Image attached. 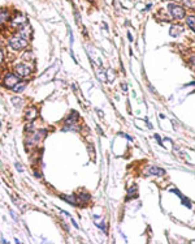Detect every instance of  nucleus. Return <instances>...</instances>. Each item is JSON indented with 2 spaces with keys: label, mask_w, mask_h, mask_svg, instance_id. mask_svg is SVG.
<instances>
[{
  "label": "nucleus",
  "mask_w": 195,
  "mask_h": 244,
  "mask_svg": "<svg viewBox=\"0 0 195 244\" xmlns=\"http://www.w3.org/2000/svg\"><path fill=\"white\" fill-rule=\"evenodd\" d=\"M30 31H29V28L25 25V28H22L20 30L18 34H16L15 37H13L12 39L9 41V46L12 47L13 50H16V51H18V50H22L27 46V37H29Z\"/></svg>",
  "instance_id": "obj_1"
},
{
  "label": "nucleus",
  "mask_w": 195,
  "mask_h": 244,
  "mask_svg": "<svg viewBox=\"0 0 195 244\" xmlns=\"http://www.w3.org/2000/svg\"><path fill=\"white\" fill-rule=\"evenodd\" d=\"M46 136H47V129H39V131H35L34 133H31L29 137H27L26 145H29V146L39 145V142H40L42 140H44Z\"/></svg>",
  "instance_id": "obj_2"
},
{
  "label": "nucleus",
  "mask_w": 195,
  "mask_h": 244,
  "mask_svg": "<svg viewBox=\"0 0 195 244\" xmlns=\"http://www.w3.org/2000/svg\"><path fill=\"white\" fill-rule=\"evenodd\" d=\"M168 12L171 14L172 19H174V20L183 19L186 14L185 8H182V7L178 5V4H174V3H171V4L168 5Z\"/></svg>",
  "instance_id": "obj_3"
},
{
  "label": "nucleus",
  "mask_w": 195,
  "mask_h": 244,
  "mask_svg": "<svg viewBox=\"0 0 195 244\" xmlns=\"http://www.w3.org/2000/svg\"><path fill=\"white\" fill-rule=\"evenodd\" d=\"M77 121H78V112L77 111H72V114H70L65 119V121H64V131H68V129H72V131L73 129H78V128H76Z\"/></svg>",
  "instance_id": "obj_4"
},
{
  "label": "nucleus",
  "mask_w": 195,
  "mask_h": 244,
  "mask_svg": "<svg viewBox=\"0 0 195 244\" xmlns=\"http://www.w3.org/2000/svg\"><path fill=\"white\" fill-rule=\"evenodd\" d=\"M18 82H20V77L17 76L16 73H7L5 77H4V81H3V84H4L5 88L13 89L16 86V84H18Z\"/></svg>",
  "instance_id": "obj_5"
},
{
  "label": "nucleus",
  "mask_w": 195,
  "mask_h": 244,
  "mask_svg": "<svg viewBox=\"0 0 195 244\" xmlns=\"http://www.w3.org/2000/svg\"><path fill=\"white\" fill-rule=\"evenodd\" d=\"M15 72L18 77H29L31 74V68L25 63H21V64H17L15 67Z\"/></svg>",
  "instance_id": "obj_6"
},
{
  "label": "nucleus",
  "mask_w": 195,
  "mask_h": 244,
  "mask_svg": "<svg viewBox=\"0 0 195 244\" xmlns=\"http://www.w3.org/2000/svg\"><path fill=\"white\" fill-rule=\"evenodd\" d=\"M182 31H185V29H183L182 25H178V24H174L171 26V30H169V34L172 35V37H178V35L182 34Z\"/></svg>",
  "instance_id": "obj_7"
},
{
  "label": "nucleus",
  "mask_w": 195,
  "mask_h": 244,
  "mask_svg": "<svg viewBox=\"0 0 195 244\" xmlns=\"http://www.w3.org/2000/svg\"><path fill=\"white\" fill-rule=\"evenodd\" d=\"M147 175H154V176H164L165 175V170L156 167V166H151L147 170Z\"/></svg>",
  "instance_id": "obj_8"
},
{
  "label": "nucleus",
  "mask_w": 195,
  "mask_h": 244,
  "mask_svg": "<svg viewBox=\"0 0 195 244\" xmlns=\"http://www.w3.org/2000/svg\"><path fill=\"white\" fill-rule=\"evenodd\" d=\"M138 197V188L137 185H133L127 189V195H126V201H130V200H134Z\"/></svg>",
  "instance_id": "obj_9"
},
{
  "label": "nucleus",
  "mask_w": 195,
  "mask_h": 244,
  "mask_svg": "<svg viewBox=\"0 0 195 244\" xmlns=\"http://www.w3.org/2000/svg\"><path fill=\"white\" fill-rule=\"evenodd\" d=\"M94 223L96 225L100 230H103V232H105V234H107V226H105V222H104L103 218L98 217V215H94Z\"/></svg>",
  "instance_id": "obj_10"
},
{
  "label": "nucleus",
  "mask_w": 195,
  "mask_h": 244,
  "mask_svg": "<svg viewBox=\"0 0 195 244\" xmlns=\"http://www.w3.org/2000/svg\"><path fill=\"white\" fill-rule=\"evenodd\" d=\"M77 197V201H78V205H83V204L88 202V201L91 200V196L88 195V193H79Z\"/></svg>",
  "instance_id": "obj_11"
},
{
  "label": "nucleus",
  "mask_w": 195,
  "mask_h": 244,
  "mask_svg": "<svg viewBox=\"0 0 195 244\" xmlns=\"http://www.w3.org/2000/svg\"><path fill=\"white\" fill-rule=\"evenodd\" d=\"M25 24H26V19H25L24 16H21V14H20V17H16V19H13L12 22H10V25H12V26H15V28L22 26V25H25Z\"/></svg>",
  "instance_id": "obj_12"
},
{
  "label": "nucleus",
  "mask_w": 195,
  "mask_h": 244,
  "mask_svg": "<svg viewBox=\"0 0 195 244\" xmlns=\"http://www.w3.org/2000/svg\"><path fill=\"white\" fill-rule=\"evenodd\" d=\"M37 115H38L37 109H35V107H30V109L26 111V119L29 121H33L35 118H37Z\"/></svg>",
  "instance_id": "obj_13"
},
{
  "label": "nucleus",
  "mask_w": 195,
  "mask_h": 244,
  "mask_svg": "<svg viewBox=\"0 0 195 244\" xmlns=\"http://www.w3.org/2000/svg\"><path fill=\"white\" fill-rule=\"evenodd\" d=\"M64 201H66V202L72 204L73 206H77L78 205V201H77V197L76 196H66V195H61L60 196Z\"/></svg>",
  "instance_id": "obj_14"
},
{
  "label": "nucleus",
  "mask_w": 195,
  "mask_h": 244,
  "mask_svg": "<svg viewBox=\"0 0 195 244\" xmlns=\"http://www.w3.org/2000/svg\"><path fill=\"white\" fill-rule=\"evenodd\" d=\"M9 19V12L8 10H0V26L3 24H5Z\"/></svg>",
  "instance_id": "obj_15"
},
{
  "label": "nucleus",
  "mask_w": 195,
  "mask_h": 244,
  "mask_svg": "<svg viewBox=\"0 0 195 244\" xmlns=\"http://www.w3.org/2000/svg\"><path fill=\"white\" fill-rule=\"evenodd\" d=\"M26 81H20L18 84H16V86L13 88V92H16V93H21L24 90L25 88H26Z\"/></svg>",
  "instance_id": "obj_16"
},
{
  "label": "nucleus",
  "mask_w": 195,
  "mask_h": 244,
  "mask_svg": "<svg viewBox=\"0 0 195 244\" xmlns=\"http://www.w3.org/2000/svg\"><path fill=\"white\" fill-rule=\"evenodd\" d=\"M186 24L190 26V29L195 33V16H189L186 19Z\"/></svg>",
  "instance_id": "obj_17"
},
{
  "label": "nucleus",
  "mask_w": 195,
  "mask_h": 244,
  "mask_svg": "<svg viewBox=\"0 0 195 244\" xmlns=\"http://www.w3.org/2000/svg\"><path fill=\"white\" fill-rule=\"evenodd\" d=\"M182 3L185 4V7L191 9H195V0H182Z\"/></svg>",
  "instance_id": "obj_18"
},
{
  "label": "nucleus",
  "mask_w": 195,
  "mask_h": 244,
  "mask_svg": "<svg viewBox=\"0 0 195 244\" xmlns=\"http://www.w3.org/2000/svg\"><path fill=\"white\" fill-rule=\"evenodd\" d=\"M12 103L15 106H21L24 103V100L21 99V98H17V97H13V98H12Z\"/></svg>",
  "instance_id": "obj_19"
},
{
  "label": "nucleus",
  "mask_w": 195,
  "mask_h": 244,
  "mask_svg": "<svg viewBox=\"0 0 195 244\" xmlns=\"http://www.w3.org/2000/svg\"><path fill=\"white\" fill-rule=\"evenodd\" d=\"M189 63H190L193 67H195V56H191V57H190V59H189Z\"/></svg>",
  "instance_id": "obj_20"
},
{
  "label": "nucleus",
  "mask_w": 195,
  "mask_h": 244,
  "mask_svg": "<svg viewBox=\"0 0 195 244\" xmlns=\"http://www.w3.org/2000/svg\"><path fill=\"white\" fill-rule=\"evenodd\" d=\"M3 62H4V55H3V51L0 50V64H1Z\"/></svg>",
  "instance_id": "obj_21"
},
{
  "label": "nucleus",
  "mask_w": 195,
  "mask_h": 244,
  "mask_svg": "<svg viewBox=\"0 0 195 244\" xmlns=\"http://www.w3.org/2000/svg\"><path fill=\"white\" fill-rule=\"evenodd\" d=\"M121 88H122V90H124V92H126V90H127V86H126L125 82H122V84H121Z\"/></svg>",
  "instance_id": "obj_22"
},
{
  "label": "nucleus",
  "mask_w": 195,
  "mask_h": 244,
  "mask_svg": "<svg viewBox=\"0 0 195 244\" xmlns=\"http://www.w3.org/2000/svg\"><path fill=\"white\" fill-rule=\"evenodd\" d=\"M16 168H17V170H18L20 172L22 171V167H21V164H20V163H16Z\"/></svg>",
  "instance_id": "obj_23"
},
{
  "label": "nucleus",
  "mask_w": 195,
  "mask_h": 244,
  "mask_svg": "<svg viewBox=\"0 0 195 244\" xmlns=\"http://www.w3.org/2000/svg\"><path fill=\"white\" fill-rule=\"evenodd\" d=\"M127 38H129V41H130V42H133V37H132V34H130V33L127 34Z\"/></svg>",
  "instance_id": "obj_24"
}]
</instances>
